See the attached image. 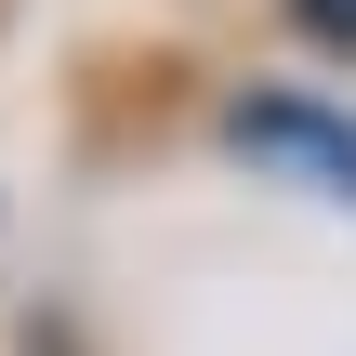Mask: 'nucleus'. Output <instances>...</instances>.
Instances as JSON below:
<instances>
[{"instance_id":"f257e3e1","label":"nucleus","mask_w":356,"mask_h":356,"mask_svg":"<svg viewBox=\"0 0 356 356\" xmlns=\"http://www.w3.org/2000/svg\"><path fill=\"white\" fill-rule=\"evenodd\" d=\"M238 145H277V159L330 172V185L356 198V132H343V119H317V106H238Z\"/></svg>"},{"instance_id":"f03ea898","label":"nucleus","mask_w":356,"mask_h":356,"mask_svg":"<svg viewBox=\"0 0 356 356\" xmlns=\"http://www.w3.org/2000/svg\"><path fill=\"white\" fill-rule=\"evenodd\" d=\"M304 26L317 40H356V0H304Z\"/></svg>"}]
</instances>
